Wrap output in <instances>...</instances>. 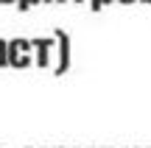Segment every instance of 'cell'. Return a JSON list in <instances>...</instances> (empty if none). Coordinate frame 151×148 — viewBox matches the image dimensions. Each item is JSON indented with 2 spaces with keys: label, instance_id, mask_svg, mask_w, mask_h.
Wrapping results in <instances>:
<instances>
[{
  "label": "cell",
  "instance_id": "cell-3",
  "mask_svg": "<svg viewBox=\"0 0 151 148\" xmlns=\"http://www.w3.org/2000/svg\"><path fill=\"white\" fill-rule=\"evenodd\" d=\"M31 45H34V64L48 67L50 53H53V39H31Z\"/></svg>",
  "mask_w": 151,
  "mask_h": 148
},
{
  "label": "cell",
  "instance_id": "cell-10",
  "mask_svg": "<svg viewBox=\"0 0 151 148\" xmlns=\"http://www.w3.org/2000/svg\"><path fill=\"white\" fill-rule=\"evenodd\" d=\"M42 3H53V0H42Z\"/></svg>",
  "mask_w": 151,
  "mask_h": 148
},
{
  "label": "cell",
  "instance_id": "cell-13",
  "mask_svg": "<svg viewBox=\"0 0 151 148\" xmlns=\"http://www.w3.org/2000/svg\"><path fill=\"white\" fill-rule=\"evenodd\" d=\"M143 3H151V0H143Z\"/></svg>",
  "mask_w": 151,
  "mask_h": 148
},
{
  "label": "cell",
  "instance_id": "cell-9",
  "mask_svg": "<svg viewBox=\"0 0 151 148\" xmlns=\"http://www.w3.org/2000/svg\"><path fill=\"white\" fill-rule=\"evenodd\" d=\"M109 3H112V0H104V6H109Z\"/></svg>",
  "mask_w": 151,
  "mask_h": 148
},
{
  "label": "cell",
  "instance_id": "cell-4",
  "mask_svg": "<svg viewBox=\"0 0 151 148\" xmlns=\"http://www.w3.org/2000/svg\"><path fill=\"white\" fill-rule=\"evenodd\" d=\"M9 64V42L6 39H0V67Z\"/></svg>",
  "mask_w": 151,
  "mask_h": 148
},
{
  "label": "cell",
  "instance_id": "cell-11",
  "mask_svg": "<svg viewBox=\"0 0 151 148\" xmlns=\"http://www.w3.org/2000/svg\"><path fill=\"white\" fill-rule=\"evenodd\" d=\"M56 3H65V0H56Z\"/></svg>",
  "mask_w": 151,
  "mask_h": 148
},
{
  "label": "cell",
  "instance_id": "cell-5",
  "mask_svg": "<svg viewBox=\"0 0 151 148\" xmlns=\"http://www.w3.org/2000/svg\"><path fill=\"white\" fill-rule=\"evenodd\" d=\"M37 3H42V0H17V9L25 11V9H31V6H37Z\"/></svg>",
  "mask_w": 151,
  "mask_h": 148
},
{
  "label": "cell",
  "instance_id": "cell-6",
  "mask_svg": "<svg viewBox=\"0 0 151 148\" xmlns=\"http://www.w3.org/2000/svg\"><path fill=\"white\" fill-rule=\"evenodd\" d=\"M90 9H92V11H98V9H104V0H90Z\"/></svg>",
  "mask_w": 151,
  "mask_h": 148
},
{
  "label": "cell",
  "instance_id": "cell-2",
  "mask_svg": "<svg viewBox=\"0 0 151 148\" xmlns=\"http://www.w3.org/2000/svg\"><path fill=\"white\" fill-rule=\"evenodd\" d=\"M53 36L59 39V59H56L59 64H56V76H62V73L70 67V34L62 31V28H56Z\"/></svg>",
  "mask_w": 151,
  "mask_h": 148
},
{
  "label": "cell",
  "instance_id": "cell-12",
  "mask_svg": "<svg viewBox=\"0 0 151 148\" xmlns=\"http://www.w3.org/2000/svg\"><path fill=\"white\" fill-rule=\"evenodd\" d=\"M76 3H84V0H76Z\"/></svg>",
  "mask_w": 151,
  "mask_h": 148
},
{
  "label": "cell",
  "instance_id": "cell-1",
  "mask_svg": "<svg viewBox=\"0 0 151 148\" xmlns=\"http://www.w3.org/2000/svg\"><path fill=\"white\" fill-rule=\"evenodd\" d=\"M31 61H34L31 39H11L9 42V64L11 67H28Z\"/></svg>",
  "mask_w": 151,
  "mask_h": 148
},
{
  "label": "cell",
  "instance_id": "cell-7",
  "mask_svg": "<svg viewBox=\"0 0 151 148\" xmlns=\"http://www.w3.org/2000/svg\"><path fill=\"white\" fill-rule=\"evenodd\" d=\"M0 3H6V6H9V3H17V0H0Z\"/></svg>",
  "mask_w": 151,
  "mask_h": 148
},
{
  "label": "cell",
  "instance_id": "cell-8",
  "mask_svg": "<svg viewBox=\"0 0 151 148\" xmlns=\"http://www.w3.org/2000/svg\"><path fill=\"white\" fill-rule=\"evenodd\" d=\"M118 3H126V6H129V3H134V0H118Z\"/></svg>",
  "mask_w": 151,
  "mask_h": 148
}]
</instances>
